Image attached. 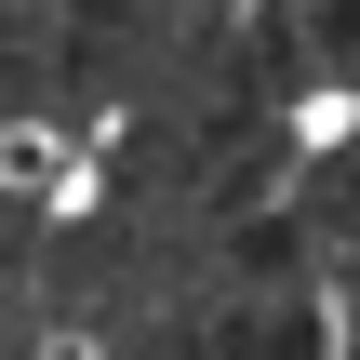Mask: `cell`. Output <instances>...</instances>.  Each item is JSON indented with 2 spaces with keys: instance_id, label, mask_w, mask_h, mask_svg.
Wrapping results in <instances>:
<instances>
[{
  "instance_id": "1",
  "label": "cell",
  "mask_w": 360,
  "mask_h": 360,
  "mask_svg": "<svg viewBox=\"0 0 360 360\" xmlns=\"http://www.w3.org/2000/svg\"><path fill=\"white\" fill-rule=\"evenodd\" d=\"M227 360H321V321L267 307V321H227Z\"/></svg>"
}]
</instances>
